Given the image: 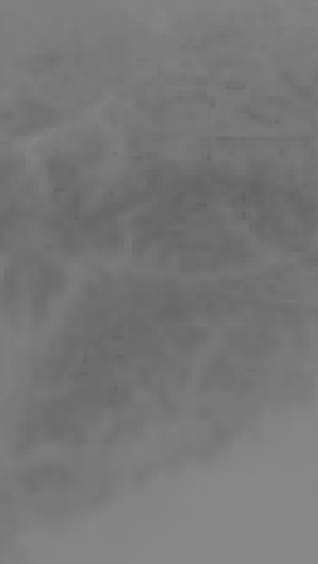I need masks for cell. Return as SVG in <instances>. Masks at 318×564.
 Segmentation results:
<instances>
[{"label":"cell","mask_w":318,"mask_h":564,"mask_svg":"<svg viewBox=\"0 0 318 564\" xmlns=\"http://www.w3.org/2000/svg\"><path fill=\"white\" fill-rule=\"evenodd\" d=\"M229 345H231V349H235L246 357H261V355L274 351L276 338L265 329L244 327L229 336Z\"/></svg>","instance_id":"cell-3"},{"label":"cell","mask_w":318,"mask_h":564,"mask_svg":"<svg viewBox=\"0 0 318 564\" xmlns=\"http://www.w3.org/2000/svg\"><path fill=\"white\" fill-rule=\"evenodd\" d=\"M24 484L31 492H47V490H63L75 484V475L69 468L56 464H43L24 473Z\"/></svg>","instance_id":"cell-2"},{"label":"cell","mask_w":318,"mask_h":564,"mask_svg":"<svg viewBox=\"0 0 318 564\" xmlns=\"http://www.w3.org/2000/svg\"><path fill=\"white\" fill-rule=\"evenodd\" d=\"M67 282L69 274L58 263L35 257L13 263L0 282V311L13 327H39Z\"/></svg>","instance_id":"cell-1"}]
</instances>
